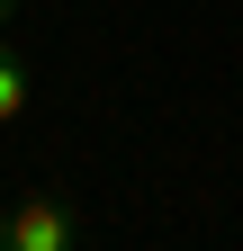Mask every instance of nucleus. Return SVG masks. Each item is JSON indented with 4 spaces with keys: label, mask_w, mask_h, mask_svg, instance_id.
Returning <instances> with one entry per match:
<instances>
[{
    "label": "nucleus",
    "mask_w": 243,
    "mask_h": 251,
    "mask_svg": "<svg viewBox=\"0 0 243 251\" xmlns=\"http://www.w3.org/2000/svg\"><path fill=\"white\" fill-rule=\"evenodd\" d=\"M81 215L54 198V188H27L18 206H0V251H72Z\"/></svg>",
    "instance_id": "nucleus-1"
},
{
    "label": "nucleus",
    "mask_w": 243,
    "mask_h": 251,
    "mask_svg": "<svg viewBox=\"0 0 243 251\" xmlns=\"http://www.w3.org/2000/svg\"><path fill=\"white\" fill-rule=\"evenodd\" d=\"M27 90H36V81H27V63H18V45L0 36V126H9V117L27 108Z\"/></svg>",
    "instance_id": "nucleus-2"
},
{
    "label": "nucleus",
    "mask_w": 243,
    "mask_h": 251,
    "mask_svg": "<svg viewBox=\"0 0 243 251\" xmlns=\"http://www.w3.org/2000/svg\"><path fill=\"white\" fill-rule=\"evenodd\" d=\"M0 18H9V0H0Z\"/></svg>",
    "instance_id": "nucleus-3"
}]
</instances>
